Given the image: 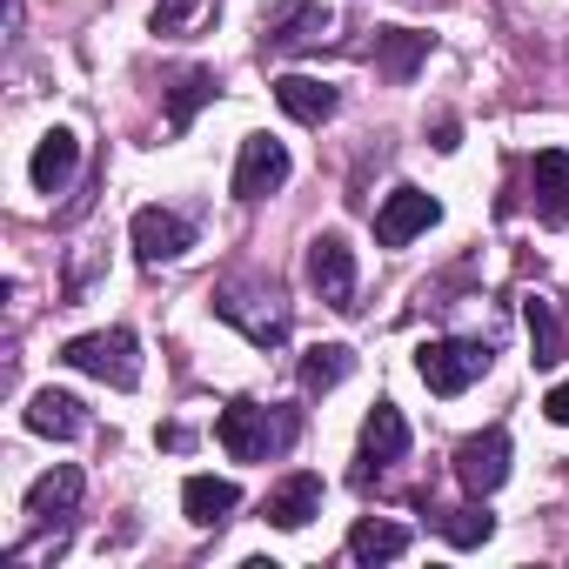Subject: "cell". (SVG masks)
<instances>
[{
  "mask_svg": "<svg viewBox=\"0 0 569 569\" xmlns=\"http://www.w3.org/2000/svg\"><path fill=\"white\" fill-rule=\"evenodd\" d=\"M68 549V529H54V536H28V542H14L8 549V562H34V556H61Z\"/></svg>",
  "mask_w": 569,
  "mask_h": 569,
  "instance_id": "cell-26",
  "label": "cell"
},
{
  "mask_svg": "<svg viewBox=\"0 0 569 569\" xmlns=\"http://www.w3.org/2000/svg\"><path fill=\"white\" fill-rule=\"evenodd\" d=\"M542 416H549L556 429H569V382H556V389L542 396Z\"/></svg>",
  "mask_w": 569,
  "mask_h": 569,
  "instance_id": "cell-27",
  "label": "cell"
},
{
  "mask_svg": "<svg viewBox=\"0 0 569 569\" xmlns=\"http://www.w3.org/2000/svg\"><path fill=\"white\" fill-rule=\"evenodd\" d=\"M128 234H134V254H141L148 268L181 261V254L194 248V221H188V214H174V208H134Z\"/></svg>",
  "mask_w": 569,
  "mask_h": 569,
  "instance_id": "cell-11",
  "label": "cell"
},
{
  "mask_svg": "<svg viewBox=\"0 0 569 569\" xmlns=\"http://www.w3.org/2000/svg\"><path fill=\"white\" fill-rule=\"evenodd\" d=\"M416 376L429 382V396H462L489 376V342H469V336H436L416 349Z\"/></svg>",
  "mask_w": 569,
  "mask_h": 569,
  "instance_id": "cell-5",
  "label": "cell"
},
{
  "mask_svg": "<svg viewBox=\"0 0 569 569\" xmlns=\"http://www.w3.org/2000/svg\"><path fill=\"white\" fill-rule=\"evenodd\" d=\"M456 482L469 496H496L509 482V429H482V436H462L456 442Z\"/></svg>",
  "mask_w": 569,
  "mask_h": 569,
  "instance_id": "cell-9",
  "label": "cell"
},
{
  "mask_svg": "<svg viewBox=\"0 0 569 569\" xmlns=\"http://www.w3.org/2000/svg\"><path fill=\"white\" fill-rule=\"evenodd\" d=\"M214 316L234 322L254 349H281V342H289V296L274 289V274H228L214 289Z\"/></svg>",
  "mask_w": 569,
  "mask_h": 569,
  "instance_id": "cell-2",
  "label": "cell"
},
{
  "mask_svg": "<svg viewBox=\"0 0 569 569\" xmlns=\"http://www.w3.org/2000/svg\"><path fill=\"white\" fill-rule=\"evenodd\" d=\"M81 489H88V482H81V469H74V462H54L48 476H34V482H28V516H34V522H54V516H74V502H81Z\"/></svg>",
  "mask_w": 569,
  "mask_h": 569,
  "instance_id": "cell-18",
  "label": "cell"
},
{
  "mask_svg": "<svg viewBox=\"0 0 569 569\" xmlns=\"http://www.w3.org/2000/svg\"><path fill=\"white\" fill-rule=\"evenodd\" d=\"M402 456H409V422H402L396 402H376L369 422H362V442H356V489H369L376 476H389Z\"/></svg>",
  "mask_w": 569,
  "mask_h": 569,
  "instance_id": "cell-7",
  "label": "cell"
},
{
  "mask_svg": "<svg viewBox=\"0 0 569 569\" xmlns=\"http://www.w3.org/2000/svg\"><path fill=\"white\" fill-rule=\"evenodd\" d=\"M214 14V0H161L154 8V34H194Z\"/></svg>",
  "mask_w": 569,
  "mask_h": 569,
  "instance_id": "cell-25",
  "label": "cell"
},
{
  "mask_svg": "<svg viewBox=\"0 0 569 569\" xmlns=\"http://www.w3.org/2000/svg\"><path fill=\"white\" fill-rule=\"evenodd\" d=\"M422 54H429V34H416V28H376L369 61H376L382 81H409V74L422 68Z\"/></svg>",
  "mask_w": 569,
  "mask_h": 569,
  "instance_id": "cell-19",
  "label": "cell"
},
{
  "mask_svg": "<svg viewBox=\"0 0 569 569\" xmlns=\"http://www.w3.org/2000/svg\"><path fill=\"white\" fill-rule=\"evenodd\" d=\"M529 208L542 228H569V154L562 148H542L529 161Z\"/></svg>",
  "mask_w": 569,
  "mask_h": 569,
  "instance_id": "cell-13",
  "label": "cell"
},
{
  "mask_svg": "<svg viewBox=\"0 0 569 569\" xmlns=\"http://www.w3.org/2000/svg\"><path fill=\"white\" fill-rule=\"evenodd\" d=\"M436 221H442V201H436L429 188H409V181H402V188L382 201V214H376V241H382V248H409V241L429 234Z\"/></svg>",
  "mask_w": 569,
  "mask_h": 569,
  "instance_id": "cell-10",
  "label": "cell"
},
{
  "mask_svg": "<svg viewBox=\"0 0 569 569\" xmlns=\"http://www.w3.org/2000/svg\"><path fill=\"white\" fill-rule=\"evenodd\" d=\"M21 422H28L34 436H48V442H74V436L88 429V409H81L68 389H34L28 409H21Z\"/></svg>",
  "mask_w": 569,
  "mask_h": 569,
  "instance_id": "cell-14",
  "label": "cell"
},
{
  "mask_svg": "<svg viewBox=\"0 0 569 569\" xmlns=\"http://www.w3.org/2000/svg\"><path fill=\"white\" fill-rule=\"evenodd\" d=\"M181 509H188L194 529H221V522L241 509V489H234L228 476H188V482H181Z\"/></svg>",
  "mask_w": 569,
  "mask_h": 569,
  "instance_id": "cell-17",
  "label": "cell"
},
{
  "mask_svg": "<svg viewBox=\"0 0 569 569\" xmlns=\"http://www.w3.org/2000/svg\"><path fill=\"white\" fill-rule=\"evenodd\" d=\"M302 436V416L296 409H274V402H228L214 416V442L234 456V462H274V456H289Z\"/></svg>",
  "mask_w": 569,
  "mask_h": 569,
  "instance_id": "cell-1",
  "label": "cell"
},
{
  "mask_svg": "<svg viewBox=\"0 0 569 569\" xmlns=\"http://www.w3.org/2000/svg\"><path fill=\"white\" fill-rule=\"evenodd\" d=\"M214 68H188V74H174V88H168V128L181 134L194 114H201V101H214Z\"/></svg>",
  "mask_w": 569,
  "mask_h": 569,
  "instance_id": "cell-24",
  "label": "cell"
},
{
  "mask_svg": "<svg viewBox=\"0 0 569 569\" xmlns=\"http://www.w3.org/2000/svg\"><path fill=\"white\" fill-rule=\"evenodd\" d=\"M349 369H356V349H349V342H316V349L302 356V389H309V396H329L336 382H349Z\"/></svg>",
  "mask_w": 569,
  "mask_h": 569,
  "instance_id": "cell-23",
  "label": "cell"
},
{
  "mask_svg": "<svg viewBox=\"0 0 569 569\" xmlns=\"http://www.w3.org/2000/svg\"><path fill=\"white\" fill-rule=\"evenodd\" d=\"M261 516L274 529H309L322 516V476L316 469H296V476H281L268 496H261Z\"/></svg>",
  "mask_w": 569,
  "mask_h": 569,
  "instance_id": "cell-12",
  "label": "cell"
},
{
  "mask_svg": "<svg viewBox=\"0 0 569 569\" xmlns=\"http://www.w3.org/2000/svg\"><path fill=\"white\" fill-rule=\"evenodd\" d=\"M522 322H529L536 369H556V362L569 356V342H562V322H556V302H549V296H529V302H522Z\"/></svg>",
  "mask_w": 569,
  "mask_h": 569,
  "instance_id": "cell-21",
  "label": "cell"
},
{
  "mask_svg": "<svg viewBox=\"0 0 569 569\" xmlns=\"http://www.w3.org/2000/svg\"><path fill=\"white\" fill-rule=\"evenodd\" d=\"M61 362L81 369V376H94V382H108V389H134V382H141V342H134L128 329L74 336V342L61 349Z\"/></svg>",
  "mask_w": 569,
  "mask_h": 569,
  "instance_id": "cell-4",
  "label": "cell"
},
{
  "mask_svg": "<svg viewBox=\"0 0 569 569\" xmlns=\"http://www.w3.org/2000/svg\"><path fill=\"white\" fill-rule=\"evenodd\" d=\"M322 41H336V8H322V0H281L261 14V61L316 54Z\"/></svg>",
  "mask_w": 569,
  "mask_h": 569,
  "instance_id": "cell-3",
  "label": "cell"
},
{
  "mask_svg": "<svg viewBox=\"0 0 569 569\" xmlns=\"http://www.w3.org/2000/svg\"><path fill=\"white\" fill-rule=\"evenodd\" d=\"M274 101H281V114L302 121V128H322V121L342 108V94H336L329 81H316V74H281V81H274Z\"/></svg>",
  "mask_w": 569,
  "mask_h": 569,
  "instance_id": "cell-15",
  "label": "cell"
},
{
  "mask_svg": "<svg viewBox=\"0 0 569 569\" xmlns=\"http://www.w3.org/2000/svg\"><path fill=\"white\" fill-rule=\"evenodd\" d=\"M402 549H409V529H402L396 516H362V522L349 529V556L369 562V569H376V562H396Z\"/></svg>",
  "mask_w": 569,
  "mask_h": 569,
  "instance_id": "cell-20",
  "label": "cell"
},
{
  "mask_svg": "<svg viewBox=\"0 0 569 569\" xmlns=\"http://www.w3.org/2000/svg\"><path fill=\"white\" fill-rule=\"evenodd\" d=\"M289 174H296L289 148H281L274 134H248L241 161H234V201H268V194L289 188Z\"/></svg>",
  "mask_w": 569,
  "mask_h": 569,
  "instance_id": "cell-8",
  "label": "cell"
},
{
  "mask_svg": "<svg viewBox=\"0 0 569 569\" xmlns=\"http://www.w3.org/2000/svg\"><path fill=\"white\" fill-rule=\"evenodd\" d=\"M74 168H81V134H74V128H48L41 148H34V161H28L34 188H41V194H61V188L74 181Z\"/></svg>",
  "mask_w": 569,
  "mask_h": 569,
  "instance_id": "cell-16",
  "label": "cell"
},
{
  "mask_svg": "<svg viewBox=\"0 0 569 569\" xmlns=\"http://www.w3.org/2000/svg\"><path fill=\"white\" fill-rule=\"evenodd\" d=\"M436 529H442V542H449V549H482V542L496 536V516L482 509V496H469V502L442 509V516H436Z\"/></svg>",
  "mask_w": 569,
  "mask_h": 569,
  "instance_id": "cell-22",
  "label": "cell"
},
{
  "mask_svg": "<svg viewBox=\"0 0 569 569\" xmlns=\"http://www.w3.org/2000/svg\"><path fill=\"white\" fill-rule=\"evenodd\" d=\"M436 148H442V154H449V148H462V128H456V121H449V114H442V121H436Z\"/></svg>",
  "mask_w": 569,
  "mask_h": 569,
  "instance_id": "cell-28",
  "label": "cell"
},
{
  "mask_svg": "<svg viewBox=\"0 0 569 569\" xmlns=\"http://www.w3.org/2000/svg\"><path fill=\"white\" fill-rule=\"evenodd\" d=\"M309 289H316L336 316H356V309H362V302H356V248H349L336 228L309 241Z\"/></svg>",
  "mask_w": 569,
  "mask_h": 569,
  "instance_id": "cell-6",
  "label": "cell"
}]
</instances>
